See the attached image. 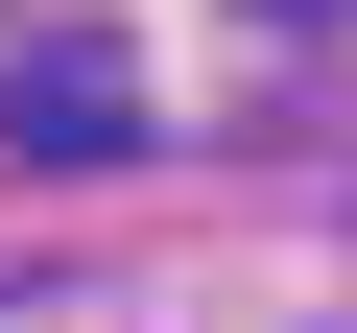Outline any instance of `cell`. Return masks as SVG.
<instances>
[{"mask_svg": "<svg viewBox=\"0 0 357 333\" xmlns=\"http://www.w3.org/2000/svg\"><path fill=\"white\" fill-rule=\"evenodd\" d=\"M0 143H24V166H119L143 143V72L119 48H24V72H0Z\"/></svg>", "mask_w": 357, "mask_h": 333, "instance_id": "obj_1", "label": "cell"}, {"mask_svg": "<svg viewBox=\"0 0 357 333\" xmlns=\"http://www.w3.org/2000/svg\"><path fill=\"white\" fill-rule=\"evenodd\" d=\"M262 24H333V0H262Z\"/></svg>", "mask_w": 357, "mask_h": 333, "instance_id": "obj_2", "label": "cell"}]
</instances>
